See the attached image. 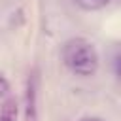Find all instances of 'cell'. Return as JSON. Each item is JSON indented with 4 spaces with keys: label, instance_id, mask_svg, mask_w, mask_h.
<instances>
[{
    "label": "cell",
    "instance_id": "6da1fadb",
    "mask_svg": "<svg viewBox=\"0 0 121 121\" xmlns=\"http://www.w3.org/2000/svg\"><path fill=\"white\" fill-rule=\"evenodd\" d=\"M64 64L78 76H93L98 70V53L85 38H72L62 47Z\"/></svg>",
    "mask_w": 121,
    "mask_h": 121
},
{
    "label": "cell",
    "instance_id": "7a4b0ae2",
    "mask_svg": "<svg viewBox=\"0 0 121 121\" xmlns=\"http://www.w3.org/2000/svg\"><path fill=\"white\" fill-rule=\"evenodd\" d=\"M25 121H38L36 110V79L28 78L26 93H25Z\"/></svg>",
    "mask_w": 121,
    "mask_h": 121
},
{
    "label": "cell",
    "instance_id": "3957f363",
    "mask_svg": "<svg viewBox=\"0 0 121 121\" xmlns=\"http://www.w3.org/2000/svg\"><path fill=\"white\" fill-rule=\"evenodd\" d=\"M19 115V106L15 98H8L0 106V121H17Z\"/></svg>",
    "mask_w": 121,
    "mask_h": 121
},
{
    "label": "cell",
    "instance_id": "277c9868",
    "mask_svg": "<svg viewBox=\"0 0 121 121\" xmlns=\"http://www.w3.org/2000/svg\"><path fill=\"white\" fill-rule=\"evenodd\" d=\"M110 0H76L78 6H81L83 9H100L108 4Z\"/></svg>",
    "mask_w": 121,
    "mask_h": 121
},
{
    "label": "cell",
    "instance_id": "5b68a950",
    "mask_svg": "<svg viewBox=\"0 0 121 121\" xmlns=\"http://www.w3.org/2000/svg\"><path fill=\"white\" fill-rule=\"evenodd\" d=\"M8 91H9V83H8V79L0 74V100L8 95Z\"/></svg>",
    "mask_w": 121,
    "mask_h": 121
},
{
    "label": "cell",
    "instance_id": "8992f818",
    "mask_svg": "<svg viewBox=\"0 0 121 121\" xmlns=\"http://www.w3.org/2000/svg\"><path fill=\"white\" fill-rule=\"evenodd\" d=\"M81 121H102L100 117H85V119H81Z\"/></svg>",
    "mask_w": 121,
    "mask_h": 121
}]
</instances>
